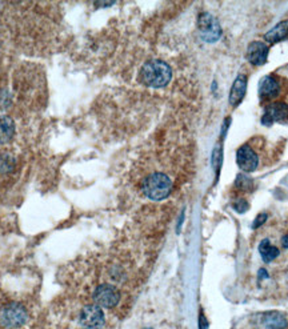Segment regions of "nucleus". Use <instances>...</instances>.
<instances>
[{
	"label": "nucleus",
	"mask_w": 288,
	"mask_h": 329,
	"mask_svg": "<svg viewBox=\"0 0 288 329\" xmlns=\"http://www.w3.org/2000/svg\"><path fill=\"white\" fill-rule=\"evenodd\" d=\"M171 67L160 60L146 63L140 69V80L143 84L152 87V88H161V87L167 86L168 83L171 82Z\"/></svg>",
	"instance_id": "nucleus-1"
},
{
	"label": "nucleus",
	"mask_w": 288,
	"mask_h": 329,
	"mask_svg": "<svg viewBox=\"0 0 288 329\" xmlns=\"http://www.w3.org/2000/svg\"><path fill=\"white\" fill-rule=\"evenodd\" d=\"M172 191V182L164 173L156 172L148 176L143 182V192L151 200H163L165 199Z\"/></svg>",
	"instance_id": "nucleus-2"
},
{
	"label": "nucleus",
	"mask_w": 288,
	"mask_h": 329,
	"mask_svg": "<svg viewBox=\"0 0 288 329\" xmlns=\"http://www.w3.org/2000/svg\"><path fill=\"white\" fill-rule=\"evenodd\" d=\"M80 324L86 329H100L104 325V313L99 305H87L80 312Z\"/></svg>",
	"instance_id": "nucleus-3"
},
{
	"label": "nucleus",
	"mask_w": 288,
	"mask_h": 329,
	"mask_svg": "<svg viewBox=\"0 0 288 329\" xmlns=\"http://www.w3.org/2000/svg\"><path fill=\"white\" fill-rule=\"evenodd\" d=\"M199 30L200 34H202V38L207 43H213L222 35V28H220L218 20H216L212 15L207 14V12L199 16Z\"/></svg>",
	"instance_id": "nucleus-4"
},
{
	"label": "nucleus",
	"mask_w": 288,
	"mask_h": 329,
	"mask_svg": "<svg viewBox=\"0 0 288 329\" xmlns=\"http://www.w3.org/2000/svg\"><path fill=\"white\" fill-rule=\"evenodd\" d=\"M93 300L102 308H113L119 302L120 293L112 285H100L93 292Z\"/></svg>",
	"instance_id": "nucleus-5"
},
{
	"label": "nucleus",
	"mask_w": 288,
	"mask_h": 329,
	"mask_svg": "<svg viewBox=\"0 0 288 329\" xmlns=\"http://www.w3.org/2000/svg\"><path fill=\"white\" fill-rule=\"evenodd\" d=\"M27 319V313L21 307L16 304H11L6 308L2 309L0 313V321L3 322V325L8 328H16L20 326Z\"/></svg>",
	"instance_id": "nucleus-6"
},
{
	"label": "nucleus",
	"mask_w": 288,
	"mask_h": 329,
	"mask_svg": "<svg viewBox=\"0 0 288 329\" xmlns=\"http://www.w3.org/2000/svg\"><path fill=\"white\" fill-rule=\"evenodd\" d=\"M288 119V104L274 103L266 108L261 117V123L264 125H272L276 121H284Z\"/></svg>",
	"instance_id": "nucleus-7"
},
{
	"label": "nucleus",
	"mask_w": 288,
	"mask_h": 329,
	"mask_svg": "<svg viewBox=\"0 0 288 329\" xmlns=\"http://www.w3.org/2000/svg\"><path fill=\"white\" fill-rule=\"evenodd\" d=\"M236 161L240 169L244 172H254L259 165V158L248 145H243L237 149Z\"/></svg>",
	"instance_id": "nucleus-8"
},
{
	"label": "nucleus",
	"mask_w": 288,
	"mask_h": 329,
	"mask_svg": "<svg viewBox=\"0 0 288 329\" xmlns=\"http://www.w3.org/2000/svg\"><path fill=\"white\" fill-rule=\"evenodd\" d=\"M247 58L254 65L266 64L268 58V47L263 41H252L248 45Z\"/></svg>",
	"instance_id": "nucleus-9"
},
{
	"label": "nucleus",
	"mask_w": 288,
	"mask_h": 329,
	"mask_svg": "<svg viewBox=\"0 0 288 329\" xmlns=\"http://www.w3.org/2000/svg\"><path fill=\"white\" fill-rule=\"evenodd\" d=\"M280 92V84L275 76H264L259 83V95L261 99H274Z\"/></svg>",
	"instance_id": "nucleus-10"
},
{
	"label": "nucleus",
	"mask_w": 288,
	"mask_h": 329,
	"mask_svg": "<svg viewBox=\"0 0 288 329\" xmlns=\"http://www.w3.org/2000/svg\"><path fill=\"white\" fill-rule=\"evenodd\" d=\"M247 92V78L244 75H239L235 79L230 92V104L233 107L239 106L240 102L244 99V95Z\"/></svg>",
	"instance_id": "nucleus-11"
},
{
	"label": "nucleus",
	"mask_w": 288,
	"mask_h": 329,
	"mask_svg": "<svg viewBox=\"0 0 288 329\" xmlns=\"http://www.w3.org/2000/svg\"><path fill=\"white\" fill-rule=\"evenodd\" d=\"M287 38H288V20L280 21V23H278L274 28H271L267 34L264 35L266 41L271 43V44L279 43V41L284 40V39Z\"/></svg>",
	"instance_id": "nucleus-12"
},
{
	"label": "nucleus",
	"mask_w": 288,
	"mask_h": 329,
	"mask_svg": "<svg viewBox=\"0 0 288 329\" xmlns=\"http://www.w3.org/2000/svg\"><path fill=\"white\" fill-rule=\"evenodd\" d=\"M263 325L266 329H285L288 322L281 313L268 312L263 317Z\"/></svg>",
	"instance_id": "nucleus-13"
},
{
	"label": "nucleus",
	"mask_w": 288,
	"mask_h": 329,
	"mask_svg": "<svg viewBox=\"0 0 288 329\" xmlns=\"http://www.w3.org/2000/svg\"><path fill=\"white\" fill-rule=\"evenodd\" d=\"M15 123L8 116H0V144H6L14 137Z\"/></svg>",
	"instance_id": "nucleus-14"
},
{
	"label": "nucleus",
	"mask_w": 288,
	"mask_h": 329,
	"mask_svg": "<svg viewBox=\"0 0 288 329\" xmlns=\"http://www.w3.org/2000/svg\"><path fill=\"white\" fill-rule=\"evenodd\" d=\"M259 254H260L264 263H271L272 260H275L279 256L280 252H279V248L274 247L268 239H264L259 244Z\"/></svg>",
	"instance_id": "nucleus-15"
},
{
	"label": "nucleus",
	"mask_w": 288,
	"mask_h": 329,
	"mask_svg": "<svg viewBox=\"0 0 288 329\" xmlns=\"http://www.w3.org/2000/svg\"><path fill=\"white\" fill-rule=\"evenodd\" d=\"M236 187L243 191H247V189L252 188V180L250 178H247L246 175H237L236 178Z\"/></svg>",
	"instance_id": "nucleus-16"
},
{
	"label": "nucleus",
	"mask_w": 288,
	"mask_h": 329,
	"mask_svg": "<svg viewBox=\"0 0 288 329\" xmlns=\"http://www.w3.org/2000/svg\"><path fill=\"white\" fill-rule=\"evenodd\" d=\"M14 159L8 156H0V172H8L14 168Z\"/></svg>",
	"instance_id": "nucleus-17"
},
{
	"label": "nucleus",
	"mask_w": 288,
	"mask_h": 329,
	"mask_svg": "<svg viewBox=\"0 0 288 329\" xmlns=\"http://www.w3.org/2000/svg\"><path fill=\"white\" fill-rule=\"evenodd\" d=\"M233 209L239 213H244L248 209V203L246 200H237L236 203H233Z\"/></svg>",
	"instance_id": "nucleus-18"
},
{
	"label": "nucleus",
	"mask_w": 288,
	"mask_h": 329,
	"mask_svg": "<svg viewBox=\"0 0 288 329\" xmlns=\"http://www.w3.org/2000/svg\"><path fill=\"white\" fill-rule=\"evenodd\" d=\"M267 219H268L267 213H260V215H257V217L255 219L254 224H252V228L255 230V228H257V226L263 225V224L267 221Z\"/></svg>",
	"instance_id": "nucleus-19"
},
{
	"label": "nucleus",
	"mask_w": 288,
	"mask_h": 329,
	"mask_svg": "<svg viewBox=\"0 0 288 329\" xmlns=\"http://www.w3.org/2000/svg\"><path fill=\"white\" fill-rule=\"evenodd\" d=\"M200 328L202 329H207V322H206V317L204 316H200Z\"/></svg>",
	"instance_id": "nucleus-20"
},
{
	"label": "nucleus",
	"mask_w": 288,
	"mask_h": 329,
	"mask_svg": "<svg viewBox=\"0 0 288 329\" xmlns=\"http://www.w3.org/2000/svg\"><path fill=\"white\" fill-rule=\"evenodd\" d=\"M281 244H283V247L288 249V235H285V236L281 239Z\"/></svg>",
	"instance_id": "nucleus-21"
},
{
	"label": "nucleus",
	"mask_w": 288,
	"mask_h": 329,
	"mask_svg": "<svg viewBox=\"0 0 288 329\" xmlns=\"http://www.w3.org/2000/svg\"><path fill=\"white\" fill-rule=\"evenodd\" d=\"M259 276H260V279H267L268 273L266 272V269H260V271H259Z\"/></svg>",
	"instance_id": "nucleus-22"
}]
</instances>
